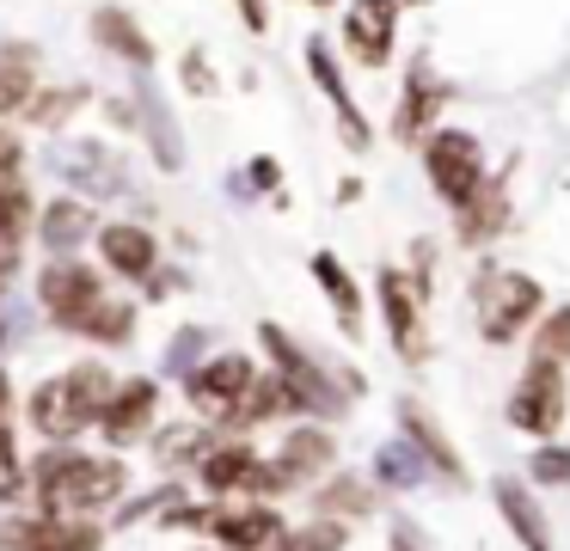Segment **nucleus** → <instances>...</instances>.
Returning a JSON list of instances; mask_svg holds the SVG:
<instances>
[{"instance_id": "nucleus-1", "label": "nucleus", "mask_w": 570, "mask_h": 551, "mask_svg": "<svg viewBox=\"0 0 570 551\" xmlns=\"http://www.w3.org/2000/svg\"><path fill=\"white\" fill-rule=\"evenodd\" d=\"M129 490V465L117 453H87V447H43L31 460V496L38 514H75L92 521L111 502H124Z\"/></svg>"}, {"instance_id": "nucleus-2", "label": "nucleus", "mask_w": 570, "mask_h": 551, "mask_svg": "<svg viewBox=\"0 0 570 551\" xmlns=\"http://www.w3.org/2000/svg\"><path fill=\"white\" fill-rule=\"evenodd\" d=\"M111 392H117V380L105 374L99 362H80V367H68V374L43 380V386L31 392L26 416H31V429H38L50 447H68L75 435L99 429V416H105V404H111Z\"/></svg>"}, {"instance_id": "nucleus-3", "label": "nucleus", "mask_w": 570, "mask_h": 551, "mask_svg": "<svg viewBox=\"0 0 570 551\" xmlns=\"http://www.w3.org/2000/svg\"><path fill=\"white\" fill-rule=\"evenodd\" d=\"M472 313H479V337L503 350V343H521V331H533L546 318V288L521 269H484Z\"/></svg>"}, {"instance_id": "nucleus-4", "label": "nucleus", "mask_w": 570, "mask_h": 551, "mask_svg": "<svg viewBox=\"0 0 570 551\" xmlns=\"http://www.w3.org/2000/svg\"><path fill=\"white\" fill-rule=\"evenodd\" d=\"M423 171H430V190L442 196L448 208H466L472 196L484 190V147L472 129H435L423 141Z\"/></svg>"}, {"instance_id": "nucleus-5", "label": "nucleus", "mask_w": 570, "mask_h": 551, "mask_svg": "<svg viewBox=\"0 0 570 551\" xmlns=\"http://www.w3.org/2000/svg\"><path fill=\"white\" fill-rule=\"evenodd\" d=\"M99 301H105V269L80 264V257H50L38 269V306L56 331H80Z\"/></svg>"}, {"instance_id": "nucleus-6", "label": "nucleus", "mask_w": 570, "mask_h": 551, "mask_svg": "<svg viewBox=\"0 0 570 551\" xmlns=\"http://www.w3.org/2000/svg\"><path fill=\"white\" fill-rule=\"evenodd\" d=\"M570 411V386H564V367H546V362H528L521 380L509 386V423L521 435H552Z\"/></svg>"}, {"instance_id": "nucleus-7", "label": "nucleus", "mask_w": 570, "mask_h": 551, "mask_svg": "<svg viewBox=\"0 0 570 551\" xmlns=\"http://www.w3.org/2000/svg\"><path fill=\"white\" fill-rule=\"evenodd\" d=\"M332 460H337V441H332V429H325V423H307V429H295V435L283 441V453H276V460H264L258 502L283 496V490L307 484V478H320V472H332Z\"/></svg>"}, {"instance_id": "nucleus-8", "label": "nucleus", "mask_w": 570, "mask_h": 551, "mask_svg": "<svg viewBox=\"0 0 570 551\" xmlns=\"http://www.w3.org/2000/svg\"><path fill=\"white\" fill-rule=\"evenodd\" d=\"M258 386V367H252V355H239V350H222V355H209L203 367H190V380H185V392H190V404H197V416H234L239 404H246V392Z\"/></svg>"}, {"instance_id": "nucleus-9", "label": "nucleus", "mask_w": 570, "mask_h": 551, "mask_svg": "<svg viewBox=\"0 0 570 551\" xmlns=\"http://www.w3.org/2000/svg\"><path fill=\"white\" fill-rule=\"evenodd\" d=\"M258 343H264V355L276 362V374H283V380H295V386L313 399V416H344V411H350V404H344V392H337V380L325 374V367L313 362V355L301 350V343L288 337L283 325H258Z\"/></svg>"}, {"instance_id": "nucleus-10", "label": "nucleus", "mask_w": 570, "mask_h": 551, "mask_svg": "<svg viewBox=\"0 0 570 551\" xmlns=\"http://www.w3.org/2000/svg\"><path fill=\"white\" fill-rule=\"evenodd\" d=\"M197 478H203V490H209L215 502H227V496H252V502H258L264 453L252 447L246 435H222V441H209V453L197 460Z\"/></svg>"}, {"instance_id": "nucleus-11", "label": "nucleus", "mask_w": 570, "mask_h": 551, "mask_svg": "<svg viewBox=\"0 0 570 551\" xmlns=\"http://www.w3.org/2000/svg\"><path fill=\"white\" fill-rule=\"evenodd\" d=\"M283 509L276 502H215L209 539L222 551H276L283 545Z\"/></svg>"}, {"instance_id": "nucleus-12", "label": "nucleus", "mask_w": 570, "mask_h": 551, "mask_svg": "<svg viewBox=\"0 0 570 551\" xmlns=\"http://www.w3.org/2000/svg\"><path fill=\"white\" fill-rule=\"evenodd\" d=\"M374 294H381V325H386V337H393L399 362L417 367L423 362V294H417V282H411L405 269H381V276H374Z\"/></svg>"}, {"instance_id": "nucleus-13", "label": "nucleus", "mask_w": 570, "mask_h": 551, "mask_svg": "<svg viewBox=\"0 0 570 551\" xmlns=\"http://www.w3.org/2000/svg\"><path fill=\"white\" fill-rule=\"evenodd\" d=\"M154 416H160V386H154L148 374H129V380H117L111 404H105L99 435L111 441V447H136V441L154 429Z\"/></svg>"}, {"instance_id": "nucleus-14", "label": "nucleus", "mask_w": 570, "mask_h": 551, "mask_svg": "<svg viewBox=\"0 0 570 551\" xmlns=\"http://www.w3.org/2000/svg\"><path fill=\"white\" fill-rule=\"evenodd\" d=\"M344 43L362 68H386V61H393V43H399V0H350Z\"/></svg>"}, {"instance_id": "nucleus-15", "label": "nucleus", "mask_w": 570, "mask_h": 551, "mask_svg": "<svg viewBox=\"0 0 570 551\" xmlns=\"http://www.w3.org/2000/svg\"><path fill=\"white\" fill-rule=\"evenodd\" d=\"M442 98H448V86L435 80V68L430 61H411V73H405V92H399V110H393V135L405 147H423L435 135V117H442Z\"/></svg>"}, {"instance_id": "nucleus-16", "label": "nucleus", "mask_w": 570, "mask_h": 551, "mask_svg": "<svg viewBox=\"0 0 570 551\" xmlns=\"http://www.w3.org/2000/svg\"><path fill=\"white\" fill-rule=\"evenodd\" d=\"M99 257H105V276H124V282H154V269H160V245L136 220L99 227Z\"/></svg>"}, {"instance_id": "nucleus-17", "label": "nucleus", "mask_w": 570, "mask_h": 551, "mask_svg": "<svg viewBox=\"0 0 570 551\" xmlns=\"http://www.w3.org/2000/svg\"><path fill=\"white\" fill-rule=\"evenodd\" d=\"M307 73H313V86H320V92L332 98V110H337V129H344V141H350V147H368L374 135H368V122H362L356 98H350V86H344V68H337V56L325 49V37H307Z\"/></svg>"}, {"instance_id": "nucleus-18", "label": "nucleus", "mask_w": 570, "mask_h": 551, "mask_svg": "<svg viewBox=\"0 0 570 551\" xmlns=\"http://www.w3.org/2000/svg\"><path fill=\"white\" fill-rule=\"evenodd\" d=\"M491 496H497V514H503V527L521 539V551H552V527H546V514H540V502H533V490H521V478H497Z\"/></svg>"}, {"instance_id": "nucleus-19", "label": "nucleus", "mask_w": 570, "mask_h": 551, "mask_svg": "<svg viewBox=\"0 0 570 551\" xmlns=\"http://www.w3.org/2000/svg\"><path fill=\"white\" fill-rule=\"evenodd\" d=\"M399 423H405V435H411V447H417V460L423 465H435V472L448 478V484H466V465H460V453H454V441L442 435V423H435L423 404H399Z\"/></svg>"}, {"instance_id": "nucleus-20", "label": "nucleus", "mask_w": 570, "mask_h": 551, "mask_svg": "<svg viewBox=\"0 0 570 551\" xmlns=\"http://www.w3.org/2000/svg\"><path fill=\"white\" fill-rule=\"evenodd\" d=\"M503 227H509V184L503 178H491L466 208H454V239L460 245H491Z\"/></svg>"}, {"instance_id": "nucleus-21", "label": "nucleus", "mask_w": 570, "mask_h": 551, "mask_svg": "<svg viewBox=\"0 0 570 551\" xmlns=\"http://www.w3.org/2000/svg\"><path fill=\"white\" fill-rule=\"evenodd\" d=\"M38 98V49L0 43V117H26Z\"/></svg>"}, {"instance_id": "nucleus-22", "label": "nucleus", "mask_w": 570, "mask_h": 551, "mask_svg": "<svg viewBox=\"0 0 570 551\" xmlns=\"http://www.w3.org/2000/svg\"><path fill=\"white\" fill-rule=\"evenodd\" d=\"M92 37H99V49L124 56L129 68H154V43H148V31L136 24V12H124V7H99V12H92Z\"/></svg>"}, {"instance_id": "nucleus-23", "label": "nucleus", "mask_w": 570, "mask_h": 551, "mask_svg": "<svg viewBox=\"0 0 570 551\" xmlns=\"http://www.w3.org/2000/svg\"><path fill=\"white\" fill-rule=\"evenodd\" d=\"M87 233H92V208L75 203V196H62V203H50L38 215V239L50 245L56 257H75L80 245H87Z\"/></svg>"}, {"instance_id": "nucleus-24", "label": "nucleus", "mask_w": 570, "mask_h": 551, "mask_svg": "<svg viewBox=\"0 0 570 551\" xmlns=\"http://www.w3.org/2000/svg\"><path fill=\"white\" fill-rule=\"evenodd\" d=\"M313 282H320V288L332 294V306H337V325H344L350 337H362V288H356V276L344 269V257H332V252H313Z\"/></svg>"}, {"instance_id": "nucleus-25", "label": "nucleus", "mask_w": 570, "mask_h": 551, "mask_svg": "<svg viewBox=\"0 0 570 551\" xmlns=\"http://www.w3.org/2000/svg\"><path fill=\"white\" fill-rule=\"evenodd\" d=\"M80 337H87V343H105V350H124V343L136 337V306L105 294V301L92 306V318L80 325Z\"/></svg>"}, {"instance_id": "nucleus-26", "label": "nucleus", "mask_w": 570, "mask_h": 551, "mask_svg": "<svg viewBox=\"0 0 570 551\" xmlns=\"http://www.w3.org/2000/svg\"><path fill=\"white\" fill-rule=\"evenodd\" d=\"M368 509H374V490L362 484V478H325V484L313 490V514H332V521L368 514Z\"/></svg>"}, {"instance_id": "nucleus-27", "label": "nucleus", "mask_w": 570, "mask_h": 551, "mask_svg": "<svg viewBox=\"0 0 570 551\" xmlns=\"http://www.w3.org/2000/svg\"><path fill=\"white\" fill-rule=\"evenodd\" d=\"M528 362H546V367H570V306H546V318L533 325V343H528Z\"/></svg>"}, {"instance_id": "nucleus-28", "label": "nucleus", "mask_w": 570, "mask_h": 551, "mask_svg": "<svg viewBox=\"0 0 570 551\" xmlns=\"http://www.w3.org/2000/svg\"><path fill=\"white\" fill-rule=\"evenodd\" d=\"M31 220H38V196H31V184L26 178L0 184V233H7V239H26Z\"/></svg>"}, {"instance_id": "nucleus-29", "label": "nucleus", "mask_w": 570, "mask_h": 551, "mask_svg": "<svg viewBox=\"0 0 570 551\" xmlns=\"http://www.w3.org/2000/svg\"><path fill=\"white\" fill-rule=\"evenodd\" d=\"M80 105H87V86H56V92H38V98H31L26 117L38 122V129H62V122L75 117Z\"/></svg>"}, {"instance_id": "nucleus-30", "label": "nucleus", "mask_w": 570, "mask_h": 551, "mask_svg": "<svg viewBox=\"0 0 570 551\" xmlns=\"http://www.w3.org/2000/svg\"><path fill=\"white\" fill-rule=\"evenodd\" d=\"M344 539H350L344 521H332V514H313L301 533H283V545H276V551H344Z\"/></svg>"}, {"instance_id": "nucleus-31", "label": "nucleus", "mask_w": 570, "mask_h": 551, "mask_svg": "<svg viewBox=\"0 0 570 551\" xmlns=\"http://www.w3.org/2000/svg\"><path fill=\"white\" fill-rule=\"evenodd\" d=\"M209 441L215 435H197V429H166V435L154 441V453H160V465H190V460L209 453Z\"/></svg>"}, {"instance_id": "nucleus-32", "label": "nucleus", "mask_w": 570, "mask_h": 551, "mask_svg": "<svg viewBox=\"0 0 570 551\" xmlns=\"http://www.w3.org/2000/svg\"><path fill=\"white\" fill-rule=\"evenodd\" d=\"M528 472L540 478V484H570V447H540L528 460Z\"/></svg>"}, {"instance_id": "nucleus-33", "label": "nucleus", "mask_w": 570, "mask_h": 551, "mask_svg": "<svg viewBox=\"0 0 570 551\" xmlns=\"http://www.w3.org/2000/svg\"><path fill=\"white\" fill-rule=\"evenodd\" d=\"M19 171H26V141L13 129H0V184H13Z\"/></svg>"}, {"instance_id": "nucleus-34", "label": "nucleus", "mask_w": 570, "mask_h": 551, "mask_svg": "<svg viewBox=\"0 0 570 551\" xmlns=\"http://www.w3.org/2000/svg\"><path fill=\"white\" fill-rule=\"evenodd\" d=\"M26 239H7V233H0V294L13 288V276H19V264H26Z\"/></svg>"}, {"instance_id": "nucleus-35", "label": "nucleus", "mask_w": 570, "mask_h": 551, "mask_svg": "<svg viewBox=\"0 0 570 551\" xmlns=\"http://www.w3.org/2000/svg\"><path fill=\"white\" fill-rule=\"evenodd\" d=\"M239 19H246V31H271V0H234Z\"/></svg>"}, {"instance_id": "nucleus-36", "label": "nucleus", "mask_w": 570, "mask_h": 551, "mask_svg": "<svg viewBox=\"0 0 570 551\" xmlns=\"http://www.w3.org/2000/svg\"><path fill=\"white\" fill-rule=\"evenodd\" d=\"M185 86H190V92H215V80H209V68H203V56H197V49L185 56Z\"/></svg>"}, {"instance_id": "nucleus-37", "label": "nucleus", "mask_w": 570, "mask_h": 551, "mask_svg": "<svg viewBox=\"0 0 570 551\" xmlns=\"http://www.w3.org/2000/svg\"><path fill=\"white\" fill-rule=\"evenodd\" d=\"M307 7H332V0H307Z\"/></svg>"}, {"instance_id": "nucleus-38", "label": "nucleus", "mask_w": 570, "mask_h": 551, "mask_svg": "<svg viewBox=\"0 0 570 551\" xmlns=\"http://www.w3.org/2000/svg\"><path fill=\"white\" fill-rule=\"evenodd\" d=\"M399 551H411V545H399Z\"/></svg>"}]
</instances>
